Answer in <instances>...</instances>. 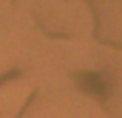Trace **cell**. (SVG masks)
<instances>
[{
    "mask_svg": "<svg viewBox=\"0 0 122 118\" xmlns=\"http://www.w3.org/2000/svg\"><path fill=\"white\" fill-rule=\"evenodd\" d=\"M82 84L83 87H86L88 90H91L93 93H104V82H102V79L99 78L97 75H94V73H86V75L82 76Z\"/></svg>",
    "mask_w": 122,
    "mask_h": 118,
    "instance_id": "1",
    "label": "cell"
}]
</instances>
